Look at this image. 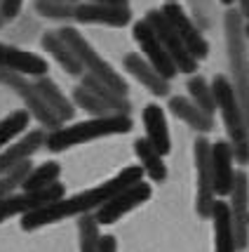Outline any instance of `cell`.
<instances>
[{
  "mask_svg": "<svg viewBox=\"0 0 249 252\" xmlns=\"http://www.w3.org/2000/svg\"><path fill=\"white\" fill-rule=\"evenodd\" d=\"M141 177H143V170H141L139 165H130L122 172H118L113 179H109V182H104V184H99L94 189H89V191H80L76 196L61 198V200H56L52 205H45V208L35 210V212L24 215L22 229L35 231V229H40V226H47V224L68 220V217H85L92 210H99L104 203H109L115 193H120V191H125L127 187L141 182Z\"/></svg>",
  "mask_w": 249,
  "mask_h": 252,
  "instance_id": "cell-1",
  "label": "cell"
},
{
  "mask_svg": "<svg viewBox=\"0 0 249 252\" xmlns=\"http://www.w3.org/2000/svg\"><path fill=\"white\" fill-rule=\"evenodd\" d=\"M223 29H226V47H228V66H230V85L238 94V101L242 106L245 121L249 127V59L247 47H245V19L240 12L228 10L223 17Z\"/></svg>",
  "mask_w": 249,
  "mask_h": 252,
  "instance_id": "cell-2",
  "label": "cell"
},
{
  "mask_svg": "<svg viewBox=\"0 0 249 252\" xmlns=\"http://www.w3.org/2000/svg\"><path fill=\"white\" fill-rule=\"evenodd\" d=\"M130 130H132V118L122 116V113L106 116V118H89V121L76 123V125H68V127H59L55 132H47L45 146L50 151L59 154V151H66V149L78 146V144L94 142V139L111 137V134H125Z\"/></svg>",
  "mask_w": 249,
  "mask_h": 252,
  "instance_id": "cell-3",
  "label": "cell"
},
{
  "mask_svg": "<svg viewBox=\"0 0 249 252\" xmlns=\"http://www.w3.org/2000/svg\"><path fill=\"white\" fill-rule=\"evenodd\" d=\"M212 90H214V99H217V109L223 116V125L230 137V146H233V156L235 160L242 165L249 163V127L245 121L242 106L238 101V94L230 85L226 76H214L212 80Z\"/></svg>",
  "mask_w": 249,
  "mask_h": 252,
  "instance_id": "cell-4",
  "label": "cell"
},
{
  "mask_svg": "<svg viewBox=\"0 0 249 252\" xmlns=\"http://www.w3.org/2000/svg\"><path fill=\"white\" fill-rule=\"evenodd\" d=\"M56 33H59L61 40L73 50V55H76L78 62L83 64L87 76H94L97 80H101L104 85H109L111 90H115L118 94L127 97V83L122 80V76H120L115 68H111V64L104 59V57L97 55V50L80 35V31L71 29V26H64V29H59Z\"/></svg>",
  "mask_w": 249,
  "mask_h": 252,
  "instance_id": "cell-5",
  "label": "cell"
},
{
  "mask_svg": "<svg viewBox=\"0 0 249 252\" xmlns=\"http://www.w3.org/2000/svg\"><path fill=\"white\" fill-rule=\"evenodd\" d=\"M195 156V179H197V198L195 210L202 220H212V210L217 203L214 191V170H212V142L205 137H197L193 146Z\"/></svg>",
  "mask_w": 249,
  "mask_h": 252,
  "instance_id": "cell-6",
  "label": "cell"
},
{
  "mask_svg": "<svg viewBox=\"0 0 249 252\" xmlns=\"http://www.w3.org/2000/svg\"><path fill=\"white\" fill-rule=\"evenodd\" d=\"M0 83H2L5 88H10L17 97L22 99L24 104H26V111H28L43 127H47V132H55V130L61 127V121L50 111V106L45 104V99L40 97V92H38V88H35V83H28V78L26 76L10 73V71L0 68Z\"/></svg>",
  "mask_w": 249,
  "mask_h": 252,
  "instance_id": "cell-7",
  "label": "cell"
},
{
  "mask_svg": "<svg viewBox=\"0 0 249 252\" xmlns=\"http://www.w3.org/2000/svg\"><path fill=\"white\" fill-rule=\"evenodd\" d=\"M146 22H148V26L155 31V35L160 38V43H163V47L167 50V55L172 57V62H174V66L179 68V73H195L197 59L186 50V45L181 43V38L176 35V31L172 29V24L167 22V17L163 14V10H151L146 14Z\"/></svg>",
  "mask_w": 249,
  "mask_h": 252,
  "instance_id": "cell-8",
  "label": "cell"
},
{
  "mask_svg": "<svg viewBox=\"0 0 249 252\" xmlns=\"http://www.w3.org/2000/svg\"><path fill=\"white\" fill-rule=\"evenodd\" d=\"M66 198V189L61 182H56L52 187L43 189V191H33V193H12L7 198H0V224L10 217H17V215H28V212H35V210L45 208V205H52L56 200Z\"/></svg>",
  "mask_w": 249,
  "mask_h": 252,
  "instance_id": "cell-9",
  "label": "cell"
},
{
  "mask_svg": "<svg viewBox=\"0 0 249 252\" xmlns=\"http://www.w3.org/2000/svg\"><path fill=\"white\" fill-rule=\"evenodd\" d=\"M160 10H163V14L167 17V22L172 24V29L176 31V35L181 38V43L186 45V50H188L197 62L205 59V57L209 55V43H207V38L202 35V31L193 24V19L184 12V7H181L179 2H165Z\"/></svg>",
  "mask_w": 249,
  "mask_h": 252,
  "instance_id": "cell-10",
  "label": "cell"
},
{
  "mask_svg": "<svg viewBox=\"0 0 249 252\" xmlns=\"http://www.w3.org/2000/svg\"><path fill=\"white\" fill-rule=\"evenodd\" d=\"M134 40L139 43L141 55L146 57V62H148L165 80H172V78L179 73V68H176L172 62V57L167 55V50L163 47L160 38L155 35V31L148 26L146 19H141V22L134 24Z\"/></svg>",
  "mask_w": 249,
  "mask_h": 252,
  "instance_id": "cell-11",
  "label": "cell"
},
{
  "mask_svg": "<svg viewBox=\"0 0 249 252\" xmlns=\"http://www.w3.org/2000/svg\"><path fill=\"white\" fill-rule=\"evenodd\" d=\"M151 193H153V189L148 187L146 182H137V184L127 187L125 191L115 193L109 203H104V205L97 210L94 217H97L99 226H101V224H104V226L115 224L122 215H127V212H132L134 208H139L141 203H146V200L151 198Z\"/></svg>",
  "mask_w": 249,
  "mask_h": 252,
  "instance_id": "cell-12",
  "label": "cell"
},
{
  "mask_svg": "<svg viewBox=\"0 0 249 252\" xmlns=\"http://www.w3.org/2000/svg\"><path fill=\"white\" fill-rule=\"evenodd\" d=\"M228 210H230V220H233V229H235L238 250H245L249 243V177L245 170L235 172Z\"/></svg>",
  "mask_w": 249,
  "mask_h": 252,
  "instance_id": "cell-13",
  "label": "cell"
},
{
  "mask_svg": "<svg viewBox=\"0 0 249 252\" xmlns=\"http://www.w3.org/2000/svg\"><path fill=\"white\" fill-rule=\"evenodd\" d=\"M0 68H5L10 73H19V76H47V62L43 57L7 43H0Z\"/></svg>",
  "mask_w": 249,
  "mask_h": 252,
  "instance_id": "cell-14",
  "label": "cell"
},
{
  "mask_svg": "<svg viewBox=\"0 0 249 252\" xmlns=\"http://www.w3.org/2000/svg\"><path fill=\"white\" fill-rule=\"evenodd\" d=\"M45 139H47V134L43 130H28L22 139L12 142L5 151H0V175H5V172H10L12 167L31 160V156L40 146H45Z\"/></svg>",
  "mask_w": 249,
  "mask_h": 252,
  "instance_id": "cell-15",
  "label": "cell"
},
{
  "mask_svg": "<svg viewBox=\"0 0 249 252\" xmlns=\"http://www.w3.org/2000/svg\"><path fill=\"white\" fill-rule=\"evenodd\" d=\"M233 146L230 142H219L212 144V170H214V191L217 196H230L233 191V182H235V170H233Z\"/></svg>",
  "mask_w": 249,
  "mask_h": 252,
  "instance_id": "cell-16",
  "label": "cell"
},
{
  "mask_svg": "<svg viewBox=\"0 0 249 252\" xmlns=\"http://www.w3.org/2000/svg\"><path fill=\"white\" fill-rule=\"evenodd\" d=\"M73 19L78 24H104V26H125L130 24V7H111V5H94V2H78Z\"/></svg>",
  "mask_w": 249,
  "mask_h": 252,
  "instance_id": "cell-17",
  "label": "cell"
},
{
  "mask_svg": "<svg viewBox=\"0 0 249 252\" xmlns=\"http://www.w3.org/2000/svg\"><path fill=\"white\" fill-rule=\"evenodd\" d=\"M122 66H125V68H127L132 76L137 78L151 94H155V97H167V94H169V80H165V78L160 76L148 62H146V57L143 55H139V52L125 55Z\"/></svg>",
  "mask_w": 249,
  "mask_h": 252,
  "instance_id": "cell-18",
  "label": "cell"
},
{
  "mask_svg": "<svg viewBox=\"0 0 249 252\" xmlns=\"http://www.w3.org/2000/svg\"><path fill=\"white\" fill-rule=\"evenodd\" d=\"M141 118H143V127H146V139L163 156H167L172 151V139H169V127H167L165 111L158 104H148L141 113Z\"/></svg>",
  "mask_w": 249,
  "mask_h": 252,
  "instance_id": "cell-19",
  "label": "cell"
},
{
  "mask_svg": "<svg viewBox=\"0 0 249 252\" xmlns=\"http://www.w3.org/2000/svg\"><path fill=\"white\" fill-rule=\"evenodd\" d=\"M212 221H214V252H238V241H235V229H233L228 203L223 200L214 203Z\"/></svg>",
  "mask_w": 249,
  "mask_h": 252,
  "instance_id": "cell-20",
  "label": "cell"
},
{
  "mask_svg": "<svg viewBox=\"0 0 249 252\" xmlns=\"http://www.w3.org/2000/svg\"><path fill=\"white\" fill-rule=\"evenodd\" d=\"M40 45H43V50H47V55H52V59H55L56 64L64 68L68 76H85V68H83V64L78 62V57L73 55V50H71V47L61 40V35H59L56 31L43 33Z\"/></svg>",
  "mask_w": 249,
  "mask_h": 252,
  "instance_id": "cell-21",
  "label": "cell"
},
{
  "mask_svg": "<svg viewBox=\"0 0 249 252\" xmlns=\"http://www.w3.org/2000/svg\"><path fill=\"white\" fill-rule=\"evenodd\" d=\"M35 88H38V92H40V97L45 99V104L50 106V111H52L61 123L76 118V104L66 97L61 90L56 88L55 80H50L47 76H43V78L35 80Z\"/></svg>",
  "mask_w": 249,
  "mask_h": 252,
  "instance_id": "cell-22",
  "label": "cell"
},
{
  "mask_svg": "<svg viewBox=\"0 0 249 252\" xmlns=\"http://www.w3.org/2000/svg\"><path fill=\"white\" fill-rule=\"evenodd\" d=\"M169 111H172L176 118H181L186 125H191L197 132H212L214 130V118L207 116L205 111L195 104L193 99L188 97H172L169 99Z\"/></svg>",
  "mask_w": 249,
  "mask_h": 252,
  "instance_id": "cell-23",
  "label": "cell"
},
{
  "mask_svg": "<svg viewBox=\"0 0 249 252\" xmlns=\"http://www.w3.org/2000/svg\"><path fill=\"white\" fill-rule=\"evenodd\" d=\"M134 154L139 158V167L143 170V175H148L153 182H165L167 179V165L163 160V154L153 146L146 137L134 142Z\"/></svg>",
  "mask_w": 249,
  "mask_h": 252,
  "instance_id": "cell-24",
  "label": "cell"
},
{
  "mask_svg": "<svg viewBox=\"0 0 249 252\" xmlns=\"http://www.w3.org/2000/svg\"><path fill=\"white\" fill-rule=\"evenodd\" d=\"M83 88L87 90V92H92L94 97H99L106 106H111V109L115 111V113H122V116H130V101H127V97H122V94H118L115 90H111L109 85H104L101 80H97L94 76H83V83H80Z\"/></svg>",
  "mask_w": 249,
  "mask_h": 252,
  "instance_id": "cell-25",
  "label": "cell"
},
{
  "mask_svg": "<svg viewBox=\"0 0 249 252\" xmlns=\"http://www.w3.org/2000/svg\"><path fill=\"white\" fill-rule=\"evenodd\" d=\"M33 116L26 109H19V111H12L10 116H5L0 121V151L7 149L22 132L28 130V121Z\"/></svg>",
  "mask_w": 249,
  "mask_h": 252,
  "instance_id": "cell-26",
  "label": "cell"
},
{
  "mask_svg": "<svg viewBox=\"0 0 249 252\" xmlns=\"http://www.w3.org/2000/svg\"><path fill=\"white\" fill-rule=\"evenodd\" d=\"M59 175H61V165L55 163V160H47V163L33 167V172L28 175V179L24 182V191L26 193H33V191H43V189L52 187L59 182Z\"/></svg>",
  "mask_w": 249,
  "mask_h": 252,
  "instance_id": "cell-27",
  "label": "cell"
},
{
  "mask_svg": "<svg viewBox=\"0 0 249 252\" xmlns=\"http://www.w3.org/2000/svg\"><path fill=\"white\" fill-rule=\"evenodd\" d=\"M188 92H191V99L205 111L207 116H214V111H217V99H214L212 85L207 83L205 78L191 76V80H188Z\"/></svg>",
  "mask_w": 249,
  "mask_h": 252,
  "instance_id": "cell-28",
  "label": "cell"
},
{
  "mask_svg": "<svg viewBox=\"0 0 249 252\" xmlns=\"http://www.w3.org/2000/svg\"><path fill=\"white\" fill-rule=\"evenodd\" d=\"M71 101H73L76 106H80L83 111L92 113V118H106V116H115V111L111 109V106H106V104H104L99 97H94L92 92H87L83 85L73 90V97H71Z\"/></svg>",
  "mask_w": 249,
  "mask_h": 252,
  "instance_id": "cell-29",
  "label": "cell"
},
{
  "mask_svg": "<svg viewBox=\"0 0 249 252\" xmlns=\"http://www.w3.org/2000/svg\"><path fill=\"white\" fill-rule=\"evenodd\" d=\"M78 231H80V252H99L101 233H99V221L94 215H85L78 220Z\"/></svg>",
  "mask_w": 249,
  "mask_h": 252,
  "instance_id": "cell-30",
  "label": "cell"
},
{
  "mask_svg": "<svg viewBox=\"0 0 249 252\" xmlns=\"http://www.w3.org/2000/svg\"><path fill=\"white\" fill-rule=\"evenodd\" d=\"M31 172H33V163H31V160H26V163L12 167L10 172L0 175V198L12 196V193H14L19 187H24V182L28 179V175H31Z\"/></svg>",
  "mask_w": 249,
  "mask_h": 252,
  "instance_id": "cell-31",
  "label": "cell"
},
{
  "mask_svg": "<svg viewBox=\"0 0 249 252\" xmlns=\"http://www.w3.org/2000/svg\"><path fill=\"white\" fill-rule=\"evenodd\" d=\"M33 10L38 12L45 19H56V22H66L73 19L76 5H66V2H50V0H35Z\"/></svg>",
  "mask_w": 249,
  "mask_h": 252,
  "instance_id": "cell-32",
  "label": "cell"
},
{
  "mask_svg": "<svg viewBox=\"0 0 249 252\" xmlns=\"http://www.w3.org/2000/svg\"><path fill=\"white\" fill-rule=\"evenodd\" d=\"M22 5H24V0H0V17L5 22L17 19L19 12H22Z\"/></svg>",
  "mask_w": 249,
  "mask_h": 252,
  "instance_id": "cell-33",
  "label": "cell"
},
{
  "mask_svg": "<svg viewBox=\"0 0 249 252\" xmlns=\"http://www.w3.org/2000/svg\"><path fill=\"white\" fill-rule=\"evenodd\" d=\"M99 252H118V241H115V236H101Z\"/></svg>",
  "mask_w": 249,
  "mask_h": 252,
  "instance_id": "cell-34",
  "label": "cell"
},
{
  "mask_svg": "<svg viewBox=\"0 0 249 252\" xmlns=\"http://www.w3.org/2000/svg\"><path fill=\"white\" fill-rule=\"evenodd\" d=\"M94 5H111V7H130V0H87Z\"/></svg>",
  "mask_w": 249,
  "mask_h": 252,
  "instance_id": "cell-35",
  "label": "cell"
},
{
  "mask_svg": "<svg viewBox=\"0 0 249 252\" xmlns=\"http://www.w3.org/2000/svg\"><path fill=\"white\" fill-rule=\"evenodd\" d=\"M240 2V17H242V19H245V24L249 22V0H238Z\"/></svg>",
  "mask_w": 249,
  "mask_h": 252,
  "instance_id": "cell-36",
  "label": "cell"
},
{
  "mask_svg": "<svg viewBox=\"0 0 249 252\" xmlns=\"http://www.w3.org/2000/svg\"><path fill=\"white\" fill-rule=\"evenodd\" d=\"M50 2H66V5H78V0H50Z\"/></svg>",
  "mask_w": 249,
  "mask_h": 252,
  "instance_id": "cell-37",
  "label": "cell"
},
{
  "mask_svg": "<svg viewBox=\"0 0 249 252\" xmlns=\"http://www.w3.org/2000/svg\"><path fill=\"white\" fill-rule=\"evenodd\" d=\"M219 2H223V5H228V7H230V5H235L238 0H219Z\"/></svg>",
  "mask_w": 249,
  "mask_h": 252,
  "instance_id": "cell-38",
  "label": "cell"
},
{
  "mask_svg": "<svg viewBox=\"0 0 249 252\" xmlns=\"http://www.w3.org/2000/svg\"><path fill=\"white\" fill-rule=\"evenodd\" d=\"M245 38H247V40H249V22L245 24Z\"/></svg>",
  "mask_w": 249,
  "mask_h": 252,
  "instance_id": "cell-39",
  "label": "cell"
},
{
  "mask_svg": "<svg viewBox=\"0 0 249 252\" xmlns=\"http://www.w3.org/2000/svg\"><path fill=\"white\" fill-rule=\"evenodd\" d=\"M2 26H5V19H2V17H0V29H2Z\"/></svg>",
  "mask_w": 249,
  "mask_h": 252,
  "instance_id": "cell-40",
  "label": "cell"
},
{
  "mask_svg": "<svg viewBox=\"0 0 249 252\" xmlns=\"http://www.w3.org/2000/svg\"><path fill=\"white\" fill-rule=\"evenodd\" d=\"M167 2H174V0H167Z\"/></svg>",
  "mask_w": 249,
  "mask_h": 252,
  "instance_id": "cell-41",
  "label": "cell"
}]
</instances>
